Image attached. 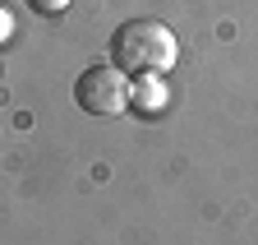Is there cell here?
<instances>
[{
	"label": "cell",
	"mask_w": 258,
	"mask_h": 245,
	"mask_svg": "<svg viewBox=\"0 0 258 245\" xmlns=\"http://www.w3.org/2000/svg\"><path fill=\"white\" fill-rule=\"evenodd\" d=\"M180 60V37L157 19H124L111 37V65L129 79H161Z\"/></svg>",
	"instance_id": "1"
},
{
	"label": "cell",
	"mask_w": 258,
	"mask_h": 245,
	"mask_svg": "<svg viewBox=\"0 0 258 245\" xmlns=\"http://www.w3.org/2000/svg\"><path fill=\"white\" fill-rule=\"evenodd\" d=\"M129 88H134V79L120 74L115 65H88L74 83V102L88 116H120L129 107Z\"/></svg>",
	"instance_id": "2"
},
{
	"label": "cell",
	"mask_w": 258,
	"mask_h": 245,
	"mask_svg": "<svg viewBox=\"0 0 258 245\" xmlns=\"http://www.w3.org/2000/svg\"><path fill=\"white\" fill-rule=\"evenodd\" d=\"M129 102H134L143 116H152V111L166 107V83H161V79H134V88H129Z\"/></svg>",
	"instance_id": "3"
},
{
	"label": "cell",
	"mask_w": 258,
	"mask_h": 245,
	"mask_svg": "<svg viewBox=\"0 0 258 245\" xmlns=\"http://www.w3.org/2000/svg\"><path fill=\"white\" fill-rule=\"evenodd\" d=\"M23 5L32 14H64V10H70V0H23Z\"/></svg>",
	"instance_id": "4"
},
{
	"label": "cell",
	"mask_w": 258,
	"mask_h": 245,
	"mask_svg": "<svg viewBox=\"0 0 258 245\" xmlns=\"http://www.w3.org/2000/svg\"><path fill=\"white\" fill-rule=\"evenodd\" d=\"M10 37H14V14H10L5 5H0V46H5Z\"/></svg>",
	"instance_id": "5"
}]
</instances>
